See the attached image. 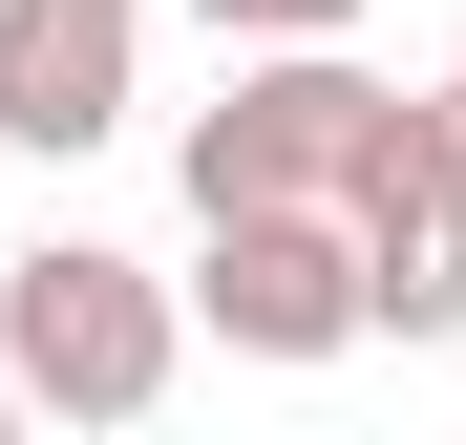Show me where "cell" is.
I'll return each mask as SVG.
<instances>
[{
  "instance_id": "obj_2",
  "label": "cell",
  "mask_w": 466,
  "mask_h": 445,
  "mask_svg": "<svg viewBox=\"0 0 466 445\" xmlns=\"http://www.w3.org/2000/svg\"><path fill=\"white\" fill-rule=\"evenodd\" d=\"M191 339L233 360H360L381 339V297H360V212L339 191H255V212H191Z\"/></svg>"
},
{
  "instance_id": "obj_4",
  "label": "cell",
  "mask_w": 466,
  "mask_h": 445,
  "mask_svg": "<svg viewBox=\"0 0 466 445\" xmlns=\"http://www.w3.org/2000/svg\"><path fill=\"white\" fill-rule=\"evenodd\" d=\"M127 106H148V0H0V148L86 170Z\"/></svg>"
},
{
  "instance_id": "obj_7",
  "label": "cell",
  "mask_w": 466,
  "mask_h": 445,
  "mask_svg": "<svg viewBox=\"0 0 466 445\" xmlns=\"http://www.w3.org/2000/svg\"><path fill=\"white\" fill-rule=\"evenodd\" d=\"M445 86H466V64H445Z\"/></svg>"
},
{
  "instance_id": "obj_3",
  "label": "cell",
  "mask_w": 466,
  "mask_h": 445,
  "mask_svg": "<svg viewBox=\"0 0 466 445\" xmlns=\"http://www.w3.org/2000/svg\"><path fill=\"white\" fill-rule=\"evenodd\" d=\"M381 64L360 43H233V86L191 106V212H255V191H360V148H381Z\"/></svg>"
},
{
  "instance_id": "obj_6",
  "label": "cell",
  "mask_w": 466,
  "mask_h": 445,
  "mask_svg": "<svg viewBox=\"0 0 466 445\" xmlns=\"http://www.w3.org/2000/svg\"><path fill=\"white\" fill-rule=\"evenodd\" d=\"M22 424H43V403H22V360H0V445H22Z\"/></svg>"
},
{
  "instance_id": "obj_1",
  "label": "cell",
  "mask_w": 466,
  "mask_h": 445,
  "mask_svg": "<svg viewBox=\"0 0 466 445\" xmlns=\"http://www.w3.org/2000/svg\"><path fill=\"white\" fill-rule=\"evenodd\" d=\"M0 360H22L43 424H148L170 360H191V276H148L106 234H22L0 255Z\"/></svg>"
},
{
  "instance_id": "obj_5",
  "label": "cell",
  "mask_w": 466,
  "mask_h": 445,
  "mask_svg": "<svg viewBox=\"0 0 466 445\" xmlns=\"http://www.w3.org/2000/svg\"><path fill=\"white\" fill-rule=\"evenodd\" d=\"M212 43H360V0H191Z\"/></svg>"
}]
</instances>
